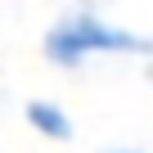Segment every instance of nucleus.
<instances>
[{"label": "nucleus", "mask_w": 153, "mask_h": 153, "mask_svg": "<svg viewBox=\"0 0 153 153\" xmlns=\"http://www.w3.org/2000/svg\"><path fill=\"white\" fill-rule=\"evenodd\" d=\"M41 54L54 68H81L90 59H135V54H153V41L117 27L90 9H72L63 18L50 23V32L41 36Z\"/></svg>", "instance_id": "nucleus-1"}, {"label": "nucleus", "mask_w": 153, "mask_h": 153, "mask_svg": "<svg viewBox=\"0 0 153 153\" xmlns=\"http://www.w3.org/2000/svg\"><path fill=\"white\" fill-rule=\"evenodd\" d=\"M23 117H27V126L36 131V135H45V140H54V144H63V140H72V117H68V108L63 104H54V99H32L27 108H23Z\"/></svg>", "instance_id": "nucleus-2"}, {"label": "nucleus", "mask_w": 153, "mask_h": 153, "mask_svg": "<svg viewBox=\"0 0 153 153\" xmlns=\"http://www.w3.org/2000/svg\"><path fill=\"white\" fill-rule=\"evenodd\" d=\"M99 153H144V149H99Z\"/></svg>", "instance_id": "nucleus-3"}, {"label": "nucleus", "mask_w": 153, "mask_h": 153, "mask_svg": "<svg viewBox=\"0 0 153 153\" xmlns=\"http://www.w3.org/2000/svg\"><path fill=\"white\" fill-rule=\"evenodd\" d=\"M149 81H153V59H149Z\"/></svg>", "instance_id": "nucleus-4"}]
</instances>
